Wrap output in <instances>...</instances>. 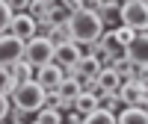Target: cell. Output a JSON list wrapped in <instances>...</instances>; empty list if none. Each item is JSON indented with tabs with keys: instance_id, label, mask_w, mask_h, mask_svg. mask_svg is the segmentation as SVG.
<instances>
[{
	"instance_id": "1",
	"label": "cell",
	"mask_w": 148,
	"mask_h": 124,
	"mask_svg": "<svg viewBox=\"0 0 148 124\" xmlns=\"http://www.w3.org/2000/svg\"><path fill=\"white\" fill-rule=\"evenodd\" d=\"M68 27H71L74 42L83 44V47L92 44V42H98V39L104 35V21H101V15H98L95 9H89V6L74 9L71 18H68Z\"/></svg>"
},
{
	"instance_id": "2",
	"label": "cell",
	"mask_w": 148,
	"mask_h": 124,
	"mask_svg": "<svg viewBox=\"0 0 148 124\" xmlns=\"http://www.w3.org/2000/svg\"><path fill=\"white\" fill-rule=\"evenodd\" d=\"M12 104L27 109V112H39V109L47 104V89L39 80H27V83H18L15 92H12Z\"/></svg>"
},
{
	"instance_id": "3",
	"label": "cell",
	"mask_w": 148,
	"mask_h": 124,
	"mask_svg": "<svg viewBox=\"0 0 148 124\" xmlns=\"http://www.w3.org/2000/svg\"><path fill=\"white\" fill-rule=\"evenodd\" d=\"M119 21L127 24L130 30H148V0H121V9H119Z\"/></svg>"
},
{
	"instance_id": "4",
	"label": "cell",
	"mask_w": 148,
	"mask_h": 124,
	"mask_svg": "<svg viewBox=\"0 0 148 124\" xmlns=\"http://www.w3.org/2000/svg\"><path fill=\"white\" fill-rule=\"evenodd\" d=\"M53 53H56V44L47 39V35H33V39L24 44V59L30 62V65H47V62H53Z\"/></svg>"
},
{
	"instance_id": "5",
	"label": "cell",
	"mask_w": 148,
	"mask_h": 124,
	"mask_svg": "<svg viewBox=\"0 0 148 124\" xmlns=\"http://www.w3.org/2000/svg\"><path fill=\"white\" fill-rule=\"evenodd\" d=\"M24 39H18L15 33H0V65H12V62H18L24 56Z\"/></svg>"
},
{
	"instance_id": "6",
	"label": "cell",
	"mask_w": 148,
	"mask_h": 124,
	"mask_svg": "<svg viewBox=\"0 0 148 124\" xmlns=\"http://www.w3.org/2000/svg\"><path fill=\"white\" fill-rule=\"evenodd\" d=\"M119 97L125 106H145L148 104V86H142L136 80H125L119 89Z\"/></svg>"
},
{
	"instance_id": "7",
	"label": "cell",
	"mask_w": 148,
	"mask_h": 124,
	"mask_svg": "<svg viewBox=\"0 0 148 124\" xmlns=\"http://www.w3.org/2000/svg\"><path fill=\"white\" fill-rule=\"evenodd\" d=\"M9 33H15L18 39L30 42L33 35H39V21H36L30 12H15V18H12V24H9Z\"/></svg>"
},
{
	"instance_id": "8",
	"label": "cell",
	"mask_w": 148,
	"mask_h": 124,
	"mask_svg": "<svg viewBox=\"0 0 148 124\" xmlns=\"http://www.w3.org/2000/svg\"><path fill=\"white\" fill-rule=\"evenodd\" d=\"M62 77H65V68L56 65V62H47V65H39V68H36V80H39L47 92H53L56 86L62 83Z\"/></svg>"
},
{
	"instance_id": "9",
	"label": "cell",
	"mask_w": 148,
	"mask_h": 124,
	"mask_svg": "<svg viewBox=\"0 0 148 124\" xmlns=\"http://www.w3.org/2000/svg\"><path fill=\"white\" fill-rule=\"evenodd\" d=\"M104 68V62H101V56H92V53H83L80 56V62L74 68H68L65 74H71V77H80V80H89V77H98V71Z\"/></svg>"
},
{
	"instance_id": "10",
	"label": "cell",
	"mask_w": 148,
	"mask_h": 124,
	"mask_svg": "<svg viewBox=\"0 0 148 124\" xmlns=\"http://www.w3.org/2000/svg\"><path fill=\"white\" fill-rule=\"evenodd\" d=\"M83 44H77V42H65V44H56V53H53V62L56 65H62L65 71L68 68H74L80 62V56H83V50H80Z\"/></svg>"
},
{
	"instance_id": "11",
	"label": "cell",
	"mask_w": 148,
	"mask_h": 124,
	"mask_svg": "<svg viewBox=\"0 0 148 124\" xmlns=\"http://www.w3.org/2000/svg\"><path fill=\"white\" fill-rule=\"evenodd\" d=\"M127 59L133 65H148V30L133 35V42L127 44Z\"/></svg>"
},
{
	"instance_id": "12",
	"label": "cell",
	"mask_w": 148,
	"mask_h": 124,
	"mask_svg": "<svg viewBox=\"0 0 148 124\" xmlns=\"http://www.w3.org/2000/svg\"><path fill=\"white\" fill-rule=\"evenodd\" d=\"M95 83H98V92H119L125 80H121V74H119L113 65H104L101 71H98Z\"/></svg>"
},
{
	"instance_id": "13",
	"label": "cell",
	"mask_w": 148,
	"mask_h": 124,
	"mask_svg": "<svg viewBox=\"0 0 148 124\" xmlns=\"http://www.w3.org/2000/svg\"><path fill=\"white\" fill-rule=\"evenodd\" d=\"M80 92H83V83H80V77H71V74H65L62 83L56 86V95L62 97V101H65L71 109H74V97H77Z\"/></svg>"
},
{
	"instance_id": "14",
	"label": "cell",
	"mask_w": 148,
	"mask_h": 124,
	"mask_svg": "<svg viewBox=\"0 0 148 124\" xmlns=\"http://www.w3.org/2000/svg\"><path fill=\"white\" fill-rule=\"evenodd\" d=\"M116 124H148L145 106H121L116 112Z\"/></svg>"
},
{
	"instance_id": "15",
	"label": "cell",
	"mask_w": 148,
	"mask_h": 124,
	"mask_svg": "<svg viewBox=\"0 0 148 124\" xmlns=\"http://www.w3.org/2000/svg\"><path fill=\"white\" fill-rule=\"evenodd\" d=\"M101 106V101H98V92H80L77 97H74V109H77L80 115H89V112H95V109Z\"/></svg>"
},
{
	"instance_id": "16",
	"label": "cell",
	"mask_w": 148,
	"mask_h": 124,
	"mask_svg": "<svg viewBox=\"0 0 148 124\" xmlns=\"http://www.w3.org/2000/svg\"><path fill=\"white\" fill-rule=\"evenodd\" d=\"M9 74L15 77V83H27V80H36V65H30V62L21 56L18 62L9 65Z\"/></svg>"
},
{
	"instance_id": "17",
	"label": "cell",
	"mask_w": 148,
	"mask_h": 124,
	"mask_svg": "<svg viewBox=\"0 0 148 124\" xmlns=\"http://www.w3.org/2000/svg\"><path fill=\"white\" fill-rule=\"evenodd\" d=\"M36 121L39 124H65L62 121V109H53V106H42L36 112Z\"/></svg>"
},
{
	"instance_id": "18",
	"label": "cell",
	"mask_w": 148,
	"mask_h": 124,
	"mask_svg": "<svg viewBox=\"0 0 148 124\" xmlns=\"http://www.w3.org/2000/svg\"><path fill=\"white\" fill-rule=\"evenodd\" d=\"M83 124H116V112H110V109L98 106L95 112H89V115L83 118Z\"/></svg>"
},
{
	"instance_id": "19",
	"label": "cell",
	"mask_w": 148,
	"mask_h": 124,
	"mask_svg": "<svg viewBox=\"0 0 148 124\" xmlns=\"http://www.w3.org/2000/svg\"><path fill=\"white\" fill-rule=\"evenodd\" d=\"M47 39H51L53 44H65V42H74L68 21H65V24H53V30H51V35H47Z\"/></svg>"
},
{
	"instance_id": "20",
	"label": "cell",
	"mask_w": 148,
	"mask_h": 124,
	"mask_svg": "<svg viewBox=\"0 0 148 124\" xmlns=\"http://www.w3.org/2000/svg\"><path fill=\"white\" fill-rule=\"evenodd\" d=\"M15 86H18V83H15V77L9 74V65H0V92L12 97V92H15Z\"/></svg>"
},
{
	"instance_id": "21",
	"label": "cell",
	"mask_w": 148,
	"mask_h": 124,
	"mask_svg": "<svg viewBox=\"0 0 148 124\" xmlns=\"http://www.w3.org/2000/svg\"><path fill=\"white\" fill-rule=\"evenodd\" d=\"M12 18H15V12H12V6L6 3V0H0V33H6V30H9Z\"/></svg>"
},
{
	"instance_id": "22",
	"label": "cell",
	"mask_w": 148,
	"mask_h": 124,
	"mask_svg": "<svg viewBox=\"0 0 148 124\" xmlns=\"http://www.w3.org/2000/svg\"><path fill=\"white\" fill-rule=\"evenodd\" d=\"M116 35H119V42H121V44H130V42H133V35H136V30H130L127 24H121V27H116Z\"/></svg>"
},
{
	"instance_id": "23",
	"label": "cell",
	"mask_w": 148,
	"mask_h": 124,
	"mask_svg": "<svg viewBox=\"0 0 148 124\" xmlns=\"http://www.w3.org/2000/svg\"><path fill=\"white\" fill-rule=\"evenodd\" d=\"M9 109H12V97L0 92V124H3V121L9 118Z\"/></svg>"
},
{
	"instance_id": "24",
	"label": "cell",
	"mask_w": 148,
	"mask_h": 124,
	"mask_svg": "<svg viewBox=\"0 0 148 124\" xmlns=\"http://www.w3.org/2000/svg\"><path fill=\"white\" fill-rule=\"evenodd\" d=\"M133 80L148 86V65H136V71H133Z\"/></svg>"
},
{
	"instance_id": "25",
	"label": "cell",
	"mask_w": 148,
	"mask_h": 124,
	"mask_svg": "<svg viewBox=\"0 0 148 124\" xmlns=\"http://www.w3.org/2000/svg\"><path fill=\"white\" fill-rule=\"evenodd\" d=\"M6 3L12 6V12H27V9H30V3H33V0H6Z\"/></svg>"
},
{
	"instance_id": "26",
	"label": "cell",
	"mask_w": 148,
	"mask_h": 124,
	"mask_svg": "<svg viewBox=\"0 0 148 124\" xmlns=\"http://www.w3.org/2000/svg\"><path fill=\"white\" fill-rule=\"evenodd\" d=\"M62 3H65V6H68V9L74 12V9H80V6H86V0H62Z\"/></svg>"
},
{
	"instance_id": "27",
	"label": "cell",
	"mask_w": 148,
	"mask_h": 124,
	"mask_svg": "<svg viewBox=\"0 0 148 124\" xmlns=\"http://www.w3.org/2000/svg\"><path fill=\"white\" fill-rule=\"evenodd\" d=\"M83 118H86V115H80L77 109H74V112L68 115V124H83Z\"/></svg>"
},
{
	"instance_id": "28",
	"label": "cell",
	"mask_w": 148,
	"mask_h": 124,
	"mask_svg": "<svg viewBox=\"0 0 148 124\" xmlns=\"http://www.w3.org/2000/svg\"><path fill=\"white\" fill-rule=\"evenodd\" d=\"M45 3H56V0H45Z\"/></svg>"
},
{
	"instance_id": "29",
	"label": "cell",
	"mask_w": 148,
	"mask_h": 124,
	"mask_svg": "<svg viewBox=\"0 0 148 124\" xmlns=\"http://www.w3.org/2000/svg\"><path fill=\"white\" fill-rule=\"evenodd\" d=\"M145 109H148V104H145Z\"/></svg>"
},
{
	"instance_id": "30",
	"label": "cell",
	"mask_w": 148,
	"mask_h": 124,
	"mask_svg": "<svg viewBox=\"0 0 148 124\" xmlns=\"http://www.w3.org/2000/svg\"><path fill=\"white\" fill-rule=\"evenodd\" d=\"M9 124H12V121H9Z\"/></svg>"
}]
</instances>
